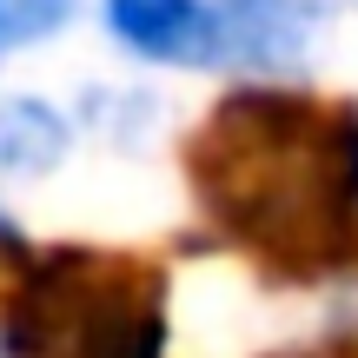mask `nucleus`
I'll list each match as a JSON object with an SVG mask.
<instances>
[{"label": "nucleus", "mask_w": 358, "mask_h": 358, "mask_svg": "<svg viewBox=\"0 0 358 358\" xmlns=\"http://www.w3.org/2000/svg\"><path fill=\"white\" fill-rule=\"evenodd\" d=\"M199 213L272 279L358 266V106L306 87H232L186 146Z\"/></svg>", "instance_id": "obj_1"}, {"label": "nucleus", "mask_w": 358, "mask_h": 358, "mask_svg": "<svg viewBox=\"0 0 358 358\" xmlns=\"http://www.w3.org/2000/svg\"><path fill=\"white\" fill-rule=\"evenodd\" d=\"M7 358H166V272L140 252L60 245L27 259L7 306Z\"/></svg>", "instance_id": "obj_2"}, {"label": "nucleus", "mask_w": 358, "mask_h": 358, "mask_svg": "<svg viewBox=\"0 0 358 358\" xmlns=\"http://www.w3.org/2000/svg\"><path fill=\"white\" fill-rule=\"evenodd\" d=\"M106 27L140 60L219 66V7L213 0H106Z\"/></svg>", "instance_id": "obj_3"}, {"label": "nucleus", "mask_w": 358, "mask_h": 358, "mask_svg": "<svg viewBox=\"0 0 358 358\" xmlns=\"http://www.w3.org/2000/svg\"><path fill=\"white\" fill-rule=\"evenodd\" d=\"M213 7H219V66H245V73L299 66L312 27H319L312 0H213Z\"/></svg>", "instance_id": "obj_4"}, {"label": "nucleus", "mask_w": 358, "mask_h": 358, "mask_svg": "<svg viewBox=\"0 0 358 358\" xmlns=\"http://www.w3.org/2000/svg\"><path fill=\"white\" fill-rule=\"evenodd\" d=\"M66 153V120L40 100L0 106V173H47Z\"/></svg>", "instance_id": "obj_5"}, {"label": "nucleus", "mask_w": 358, "mask_h": 358, "mask_svg": "<svg viewBox=\"0 0 358 358\" xmlns=\"http://www.w3.org/2000/svg\"><path fill=\"white\" fill-rule=\"evenodd\" d=\"M66 20H73V0H0V53L53 40Z\"/></svg>", "instance_id": "obj_6"}, {"label": "nucleus", "mask_w": 358, "mask_h": 358, "mask_svg": "<svg viewBox=\"0 0 358 358\" xmlns=\"http://www.w3.org/2000/svg\"><path fill=\"white\" fill-rule=\"evenodd\" d=\"M27 272V245L13 239V226H0V285H13Z\"/></svg>", "instance_id": "obj_7"}, {"label": "nucleus", "mask_w": 358, "mask_h": 358, "mask_svg": "<svg viewBox=\"0 0 358 358\" xmlns=\"http://www.w3.org/2000/svg\"><path fill=\"white\" fill-rule=\"evenodd\" d=\"M325 358H358V338H338V345L325 352Z\"/></svg>", "instance_id": "obj_8"}]
</instances>
